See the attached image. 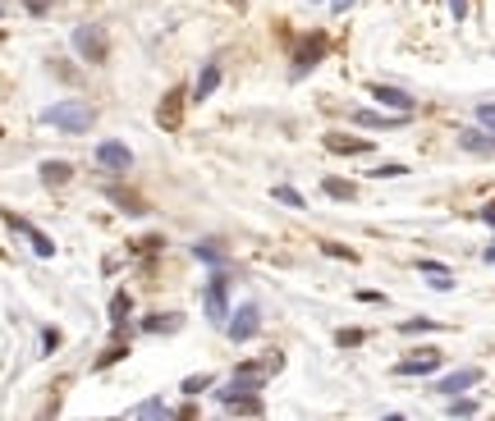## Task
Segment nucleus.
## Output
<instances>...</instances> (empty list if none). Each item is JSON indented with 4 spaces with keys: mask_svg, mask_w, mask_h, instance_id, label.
Masks as SVG:
<instances>
[{
    "mask_svg": "<svg viewBox=\"0 0 495 421\" xmlns=\"http://www.w3.org/2000/svg\"><path fill=\"white\" fill-rule=\"evenodd\" d=\"M399 330H404V334H431V330H440V320H431V316H413V320H399Z\"/></svg>",
    "mask_w": 495,
    "mask_h": 421,
    "instance_id": "393cba45",
    "label": "nucleus"
},
{
    "mask_svg": "<svg viewBox=\"0 0 495 421\" xmlns=\"http://www.w3.org/2000/svg\"><path fill=\"white\" fill-rule=\"evenodd\" d=\"M449 14H454V19H468V0H449Z\"/></svg>",
    "mask_w": 495,
    "mask_h": 421,
    "instance_id": "473e14b6",
    "label": "nucleus"
},
{
    "mask_svg": "<svg viewBox=\"0 0 495 421\" xmlns=\"http://www.w3.org/2000/svg\"><path fill=\"white\" fill-rule=\"evenodd\" d=\"M321 147H326V152H335V156H367V152H371L367 138H344V133H326V138H321Z\"/></svg>",
    "mask_w": 495,
    "mask_h": 421,
    "instance_id": "ddd939ff",
    "label": "nucleus"
},
{
    "mask_svg": "<svg viewBox=\"0 0 495 421\" xmlns=\"http://www.w3.org/2000/svg\"><path fill=\"white\" fill-rule=\"evenodd\" d=\"M440 353H436V348H418V353H413V358H404L399 362V367H394V376H436V371H440Z\"/></svg>",
    "mask_w": 495,
    "mask_h": 421,
    "instance_id": "6e6552de",
    "label": "nucleus"
},
{
    "mask_svg": "<svg viewBox=\"0 0 495 421\" xmlns=\"http://www.w3.org/2000/svg\"><path fill=\"white\" fill-rule=\"evenodd\" d=\"M206 389H216V380H211V376H202V371H197V376H184V380H179V394H188V398L206 394Z\"/></svg>",
    "mask_w": 495,
    "mask_h": 421,
    "instance_id": "5701e85b",
    "label": "nucleus"
},
{
    "mask_svg": "<svg viewBox=\"0 0 495 421\" xmlns=\"http://www.w3.org/2000/svg\"><path fill=\"white\" fill-rule=\"evenodd\" d=\"M5 225L23 234V238L32 243V252H37V256H55V243H51V234H41L37 225H28L23 216H14V211H5Z\"/></svg>",
    "mask_w": 495,
    "mask_h": 421,
    "instance_id": "0eeeda50",
    "label": "nucleus"
},
{
    "mask_svg": "<svg viewBox=\"0 0 495 421\" xmlns=\"http://www.w3.org/2000/svg\"><path fill=\"white\" fill-rule=\"evenodd\" d=\"M41 119H46L51 128H60V133H69V138H78V133H92V124H97V105L78 101V96H64V101L46 105Z\"/></svg>",
    "mask_w": 495,
    "mask_h": 421,
    "instance_id": "f257e3e1",
    "label": "nucleus"
},
{
    "mask_svg": "<svg viewBox=\"0 0 495 421\" xmlns=\"http://www.w3.org/2000/svg\"><path fill=\"white\" fill-rule=\"evenodd\" d=\"M418 270H422V275H431V284H436V289H445V294L454 289V275H449V270H445L440 261H427V256H422V261H418Z\"/></svg>",
    "mask_w": 495,
    "mask_h": 421,
    "instance_id": "4be33fe9",
    "label": "nucleus"
},
{
    "mask_svg": "<svg viewBox=\"0 0 495 421\" xmlns=\"http://www.w3.org/2000/svg\"><path fill=\"white\" fill-rule=\"evenodd\" d=\"M486 261H491V266H495V247H486Z\"/></svg>",
    "mask_w": 495,
    "mask_h": 421,
    "instance_id": "c9c22d12",
    "label": "nucleus"
},
{
    "mask_svg": "<svg viewBox=\"0 0 495 421\" xmlns=\"http://www.w3.org/2000/svg\"><path fill=\"white\" fill-rule=\"evenodd\" d=\"M128 417H175V408H170L161 394H152V398H142V403H133Z\"/></svg>",
    "mask_w": 495,
    "mask_h": 421,
    "instance_id": "a211bd4d",
    "label": "nucleus"
},
{
    "mask_svg": "<svg viewBox=\"0 0 495 421\" xmlns=\"http://www.w3.org/2000/svg\"><path fill=\"white\" fill-rule=\"evenodd\" d=\"M330 10H335V14H344V10H353V0H330Z\"/></svg>",
    "mask_w": 495,
    "mask_h": 421,
    "instance_id": "72a5a7b5",
    "label": "nucleus"
},
{
    "mask_svg": "<svg viewBox=\"0 0 495 421\" xmlns=\"http://www.w3.org/2000/svg\"><path fill=\"white\" fill-rule=\"evenodd\" d=\"M362 339H367L362 330H340V334H335V344H340V348H358Z\"/></svg>",
    "mask_w": 495,
    "mask_h": 421,
    "instance_id": "c756f323",
    "label": "nucleus"
},
{
    "mask_svg": "<svg viewBox=\"0 0 495 421\" xmlns=\"http://www.w3.org/2000/svg\"><path fill=\"white\" fill-rule=\"evenodd\" d=\"M477 380H482V371H477V367H463V371H449V376H440L431 389H436L440 398H454V394H463V389H472Z\"/></svg>",
    "mask_w": 495,
    "mask_h": 421,
    "instance_id": "1a4fd4ad",
    "label": "nucleus"
},
{
    "mask_svg": "<svg viewBox=\"0 0 495 421\" xmlns=\"http://www.w3.org/2000/svg\"><path fill=\"white\" fill-rule=\"evenodd\" d=\"M184 101H188V88L165 92L161 110H156V119H161V128H165V133H175V128H179V115H184Z\"/></svg>",
    "mask_w": 495,
    "mask_h": 421,
    "instance_id": "9b49d317",
    "label": "nucleus"
},
{
    "mask_svg": "<svg viewBox=\"0 0 495 421\" xmlns=\"http://www.w3.org/2000/svg\"><path fill=\"white\" fill-rule=\"evenodd\" d=\"M142 330L147 334H179L184 330V316H179V311H156V316L142 320Z\"/></svg>",
    "mask_w": 495,
    "mask_h": 421,
    "instance_id": "4468645a",
    "label": "nucleus"
},
{
    "mask_svg": "<svg viewBox=\"0 0 495 421\" xmlns=\"http://www.w3.org/2000/svg\"><path fill=\"white\" fill-rule=\"evenodd\" d=\"M106 197H110V202L119 206V211H128V216H142V211H147V202H142L138 192L119 188V183H110V188H106Z\"/></svg>",
    "mask_w": 495,
    "mask_h": 421,
    "instance_id": "2eb2a0df",
    "label": "nucleus"
},
{
    "mask_svg": "<svg viewBox=\"0 0 495 421\" xmlns=\"http://www.w3.org/2000/svg\"><path fill=\"white\" fill-rule=\"evenodd\" d=\"M321 192H326V197H335V202H353V197H358V183L335 179V174H330V179H321Z\"/></svg>",
    "mask_w": 495,
    "mask_h": 421,
    "instance_id": "6ab92c4d",
    "label": "nucleus"
},
{
    "mask_svg": "<svg viewBox=\"0 0 495 421\" xmlns=\"http://www.w3.org/2000/svg\"><path fill=\"white\" fill-rule=\"evenodd\" d=\"M482 220H486V225H495V202H486V206H482Z\"/></svg>",
    "mask_w": 495,
    "mask_h": 421,
    "instance_id": "f704fd0d",
    "label": "nucleus"
},
{
    "mask_svg": "<svg viewBox=\"0 0 495 421\" xmlns=\"http://www.w3.org/2000/svg\"><path fill=\"white\" fill-rule=\"evenodd\" d=\"M202 311H206V320H211V325H220V330H225V320H229V275H225V270H216V275L206 280Z\"/></svg>",
    "mask_w": 495,
    "mask_h": 421,
    "instance_id": "7ed1b4c3",
    "label": "nucleus"
},
{
    "mask_svg": "<svg viewBox=\"0 0 495 421\" xmlns=\"http://www.w3.org/2000/svg\"><path fill=\"white\" fill-rule=\"evenodd\" d=\"M97 165H101L110 179H124L128 170H133V152H128L119 138H106L101 147H97Z\"/></svg>",
    "mask_w": 495,
    "mask_h": 421,
    "instance_id": "423d86ee",
    "label": "nucleus"
},
{
    "mask_svg": "<svg viewBox=\"0 0 495 421\" xmlns=\"http://www.w3.org/2000/svg\"><path fill=\"white\" fill-rule=\"evenodd\" d=\"M110 325H115V334L128 330V294H115L110 298Z\"/></svg>",
    "mask_w": 495,
    "mask_h": 421,
    "instance_id": "b1692460",
    "label": "nucleus"
},
{
    "mask_svg": "<svg viewBox=\"0 0 495 421\" xmlns=\"http://www.w3.org/2000/svg\"><path fill=\"white\" fill-rule=\"evenodd\" d=\"M458 147L472 156H495V138H486V133H458Z\"/></svg>",
    "mask_w": 495,
    "mask_h": 421,
    "instance_id": "aec40b11",
    "label": "nucleus"
},
{
    "mask_svg": "<svg viewBox=\"0 0 495 421\" xmlns=\"http://www.w3.org/2000/svg\"><path fill=\"white\" fill-rule=\"evenodd\" d=\"M353 124H362V128H399V124H408V115H376V110H353Z\"/></svg>",
    "mask_w": 495,
    "mask_h": 421,
    "instance_id": "dca6fc26",
    "label": "nucleus"
},
{
    "mask_svg": "<svg viewBox=\"0 0 495 421\" xmlns=\"http://www.w3.org/2000/svg\"><path fill=\"white\" fill-rule=\"evenodd\" d=\"M193 256H197V261H206V266H220V270L229 266V256H225V247H220V243H193Z\"/></svg>",
    "mask_w": 495,
    "mask_h": 421,
    "instance_id": "412c9836",
    "label": "nucleus"
},
{
    "mask_svg": "<svg viewBox=\"0 0 495 421\" xmlns=\"http://www.w3.org/2000/svg\"><path fill=\"white\" fill-rule=\"evenodd\" d=\"M216 88H220V60H206L202 74H197V83L188 88V101H206Z\"/></svg>",
    "mask_w": 495,
    "mask_h": 421,
    "instance_id": "f8f14e48",
    "label": "nucleus"
},
{
    "mask_svg": "<svg viewBox=\"0 0 495 421\" xmlns=\"http://www.w3.org/2000/svg\"><path fill=\"white\" fill-rule=\"evenodd\" d=\"M257 330H262V307H257V302H243V307H234V311H229L225 334L234 339V344H248Z\"/></svg>",
    "mask_w": 495,
    "mask_h": 421,
    "instance_id": "20e7f679",
    "label": "nucleus"
},
{
    "mask_svg": "<svg viewBox=\"0 0 495 421\" xmlns=\"http://www.w3.org/2000/svg\"><path fill=\"white\" fill-rule=\"evenodd\" d=\"M275 202H284V206H293V211H303V192L298 188H289V183H275Z\"/></svg>",
    "mask_w": 495,
    "mask_h": 421,
    "instance_id": "a878e982",
    "label": "nucleus"
},
{
    "mask_svg": "<svg viewBox=\"0 0 495 421\" xmlns=\"http://www.w3.org/2000/svg\"><path fill=\"white\" fill-rule=\"evenodd\" d=\"M74 179V165L69 161H41V183L46 188H60V183Z\"/></svg>",
    "mask_w": 495,
    "mask_h": 421,
    "instance_id": "f3484780",
    "label": "nucleus"
},
{
    "mask_svg": "<svg viewBox=\"0 0 495 421\" xmlns=\"http://www.w3.org/2000/svg\"><path fill=\"white\" fill-rule=\"evenodd\" d=\"M367 96H371V101H381V105H390V110H399V115H413V96H408L404 88H390V83H371Z\"/></svg>",
    "mask_w": 495,
    "mask_h": 421,
    "instance_id": "9d476101",
    "label": "nucleus"
},
{
    "mask_svg": "<svg viewBox=\"0 0 495 421\" xmlns=\"http://www.w3.org/2000/svg\"><path fill=\"white\" fill-rule=\"evenodd\" d=\"M69 41H74V51H78L83 64H106V55H110V41H106L101 23H78Z\"/></svg>",
    "mask_w": 495,
    "mask_h": 421,
    "instance_id": "f03ea898",
    "label": "nucleus"
},
{
    "mask_svg": "<svg viewBox=\"0 0 495 421\" xmlns=\"http://www.w3.org/2000/svg\"><path fill=\"white\" fill-rule=\"evenodd\" d=\"M371 174H376V179H399V174H408V165H399V161H385V165H376Z\"/></svg>",
    "mask_w": 495,
    "mask_h": 421,
    "instance_id": "cd10ccee",
    "label": "nucleus"
},
{
    "mask_svg": "<svg viewBox=\"0 0 495 421\" xmlns=\"http://www.w3.org/2000/svg\"><path fill=\"white\" fill-rule=\"evenodd\" d=\"M307 5H321V0H307Z\"/></svg>",
    "mask_w": 495,
    "mask_h": 421,
    "instance_id": "e433bc0d",
    "label": "nucleus"
},
{
    "mask_svg": "<svg viewBox=\"0 0 495 421\" xmlns=\"http://www.w3.org/2000/svg\"><path fill=\"white\" fill-rule=\"evenodd\" d=\"M449 417H477V403L463 394H454V403H449Z\"/></svg>",
    "mask_w": 495,
    "mask_h": 421,
    "instance_id": "bb28decb",
    "label": "nucleus"
},
{
    "mask_svg": "<svg viewBox=\"0 0 495 421\" xmlns=\"http://www.w3.org/2000/svg\"><path fill=\"white\" fill-rule=\"evenodd\" d=\"M55 344H60V334L46 325V330H41V348H46V353H55Z\"/></svg>",
    "mask_w": 495,
    "mask_h": 421,
    "instance_id": "7c9ffc66",
    "label": "nucleus"
},
{
    "mask_svg": "<svg viewBox=\"0 0 495 421\" xmlns=\"http://www.w3.org/2000/svg\"><path fill=\"white\" fill-rule=\"evenodd\" d=\"M326 51H330L326 32H307V37L293 46V78H303L307 69H317V64L326 60Z\"/></svg>",
    "mask_w": 495,
    "mask_h": 421,
    "instance_id": "39448f33",
    "label": "nucleus"
},
{
    "mask_svg": "<svg viewBox=\"0 0 495 421\" xmlns=\"http://www.w3.org/2000/svg\"><path fill=\"white\" fill-rule=\"evenodd\" d=\"M0 14H5V5H0Z\"/></svg>",
    "mask_w": 495,
    "mask_h": 421,
    "instance_id": "4c0bfd02",
    "label": "nucleus"
},
{
    "mask_svg": "<svg viewBox=\"0 0 495 421\" xmlns=\"http://www.w3.org/2000/svg\"><path fill=\"white\" fill-rule=\"evenodd\" d=\"M477 119H482L486 128H495V105H477Z\"/></svg>",
    "mask_w": 495,
    "mask_h": 421,
    "instance_id": "2f4dec72",
    "label": "nucleus"
},
{
    "mask_svg": "<svg viewBox=\"0 0 495 421\" xmlns=\"http://www.w3.org/2000/svg\"><path fill=\"white\" fill-rule=\"evenodd\" d=\"M321 252H326V256H340V261H358L353 247H340V243H321Z\"/></svg>",
    "mask_w": 495,
    "mask_h": 421,
    "instance_id": "c85d7f7f",
    "label": "nucleus"
}]
</instances>
